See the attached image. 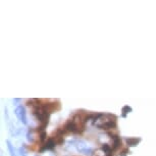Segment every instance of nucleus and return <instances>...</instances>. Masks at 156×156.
Listing matches in <instances>:
<instances>
[{
  "label": "nucleus",
  "mask_w": 156,
  "mask_h": 156,
  "mask_svg": "<svg viewBox=\"0 0 156 156\" xmlns=\"http://www.w3.org/2000/svg\"><path fill=\"white\" fill-rule=\"evenodd\" d=\"M126 153H128V148H124V150H122V152H120V155H122V156H124V155H126Z\"/></svg>",
  "instance_id": "obj_9"
},
{
  "label": "nucleus",
  "mask_w": 156,
  "mask_h": 156,
  "mask_svg": "<svg viewBox=\"0 0 156 156\" xmlns=\"http://www.w3.org/2000/svg\"><path fill=\"white\" fill-rule=\"evenodd\" d=\"M99 128H100L101 130H105V131H107V130H114V128H116V119H115V120L107 119V120H105L102 124H100Z\"/></svg>",
  "instance_id": "obj_2"
},
{
  "label": "nucleus",
  "mask_w": 156,
  "mask_h": 156,
  "mask_svg": "<svg viewBox=\"0 0 156 156\" xmlns=\"http://www.w3.org/2000/svg\"><path fill=\"white\" fill-rule=\"evenodd\" d=\"M126 111H132V108L128 107V106H124V107L122 108V112H124L122 113V116H126V113H128Z\"/></svg>",
  "instance_id": "obj_7"
},
{
  "label": "nucleus",
  "mask_w": 156,
  "mask_h": 156,
  "mask_svg": "<svg viewBox=\"0 0 156 156\" xmlns=\"http://www.w3.org/2000/svg\"><path fill=\"white\" fill-rule=\"evenodd\" d=\"M140 141H141L140 138H128V139H126V143H128L130 146H135V145H137Z\"/></svg>",
  "instance_id": "obj_4"
},
{
  "label": "nucleus",
  "mask_w": 156,
  "mask_h": 156,
  "mask_svg": "<svg viewBox=\"0 0 156 156\" xmlns=\"http://www.w3.org/2000/svg\"><path fill=\"white\" fill-rule=\"evenodd\" d=\"M39 137H40V142L43 143L44 141H45V139H46V133H45V132H42V133L40 134Z\"/></svg>",
  "instance_id": "obj_8"
},
{
  "label": "nucleus",
  "mask_w": 156,
  "mask_h": 156,
  "mask_svg": "<svg viewBox=\"0 0 156 156\" xmlns=\"http://www.w3.org/2000/svg\"><path fill=\"white\" fill-rule=\"evenodd\" d=\"M55 145H56V142L53 140V138H49L48 141L44 144V146L42 147L40 151H43V150H45V149H53L55 147Z\"/></svg>",
  "instance_id": "obj_3"
},
{
  "label": "nucleus",
  "mask_w": 156,
  "mask_h": 156,
  "mask_svg": "<svg viewBox=\"0 0 156 156\" xmlns=\"http://www.w3.org/2000/svg\"><path fill=\"white\" fill-rule=\"evenodd\" d=\"M6 143H7V147H8L9 152H10V156H16L15 151H14L13 147H12V144L10 143V141H6Z\"/></svg>",
  "instance_id": "obj_6"
},
{
  "label": "nucleus",
  "mask_w": 156,
  "mask_h": 156,
  "mask_svg": "<svg viewBox=\"0 0 156 156\" xmlns=\"http://www.w3.org/2000/svg\"><path fill=\"white\" fill-rule=\"evenodd\" d=\"M15 115L17 116V118L20 119V122H22L24 124H27V115H26V111L25 108L23 107L22 105L17 106L15 109Z\"/></svg>",
  "instance_id": "obj_1"
},
{
  "label": "nucleus",
  "mask_w": 156,
  "mask_h": 156,
  "mask_svg": "<svg viewBox=\"0 0 156 156\" xmlns=\"http://www.w3.org/2000/svg\"><path fill=\"white\" fill-rule=\"evenodd\" d=\"M101 149L103 150L105 153H112V149H111V147L109 146L108 144H103L102 146H101Z\"/></svg>",
  "instance_id": "obj_5"
}]
</instances>
